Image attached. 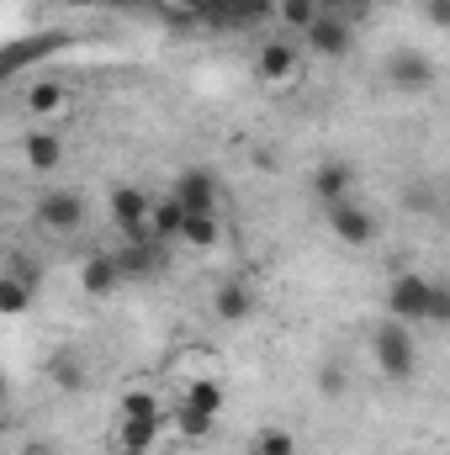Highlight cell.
<instances>
[{
	"instance_id": "10",
	"label": "cell",
	"mask_w": 450,
	"mask_h": 455,
	"mask_svg": "<svg viewBox=\"0 0 450 455\" xmlns=\"http://www.w3.org/2000/svg\"><path fill=\"white\" fill-rule=\"evenodd\" d=\"M165 429H170V440H181V445H207V440L218 435V413H207V408H197V403L175 397V403H170Z\"/></svg>"
},
{
	"instance_id": "19",
	"label": "cell",
	"mask_w": 450,
	"mask_h": 455,
	"mask_svg": "<svg viewBox=\"0 0 450 455\" xmlns=\"http://www.w3.org/2000/svg\"><path fill=\"white\" fill-rule=\"evenodd\" d=\"M21 159H27V170L53 175V170L64 164V138H53V132H27V138H21Z\"/></svg>"
},
{
	"instance_id": "1",
	"label": "cell",
	"mask_w": 450,
	"mask_h": 455,
	"mask_svg": "<svg viewBox=\"0 0 450 455\" xmlns=\"http://www.w3.org/2000/svg\"><path fill=\"white\" fill-rule=\"evenodd\" d=\"M371 360L387 381H414L419 376V339H414V323H398V318H382L371 329Z\"/></svg>"
},
{
	"instance_id": "17",
	"label": "cell",
	"mask_w": 450,
	"mask_h": 455,
	"mask_svg": "<svg viewBox=\"0 0 450 455\" xmlns=\"http://www.w3.org/2000/svg\"><path fill=\"white\" fill-rule=\"evenodd\" d=\"M48 381H53V392H64V397H75V392H85V381H91V371H85V355H75V349H59V355H48Z\"/></svg>"
},
{
	"instance_id": "3",
	"label": "cell",
	"mask_w": 450,
	"mask_h": 455,
	"mask_svg": "<svg viewBox=\"0 0 450 455\" xmlns=\"http://www.w3.org/2000/svg\"><path fill=\"white\" fill-rule=\"evenodd\" d=\"M430 302H435V275L424 270H392L387 275V318L398 323H430Z\"/></svg>"
},
{
	"instance_id": "13",
	"label": "cell",
	"mask_w": 450,
	"mask_h": 455,
	"mask_svg": "<svg viewBox=\"0 0 450 455\" xmlns=\"http://www.w3.org/2000/svg\"><path fill=\"white\" fill-rule=\"evenodd\" d=\"M117 286H127L117 254H91V259L80 265V291H85V297H112Z\"/></svg>"
},
{
	"instance_id": "15",
	"label": "cell",
	"mask_w": 450,
	"mask_h": 455,
	"mask_svg": "<svg viewBox=\"0 0 450 455\" xmlns=\"http://www.w3.org/2000/svg\"><path fill=\"white\" fill-rule=\"evenodd\" d=\"M265 16H270V0H223V5H213L202 21L218 27V32H238V27H254V21H265Z\"/></svg>"
},
{
	"instance_id": "2",
	"label": "cell",
	"mask_w": 450,
	"mask_h": 455,
	"mask_svg": "<svg viewBox=\"0 0 450 455\" xmlns=\"http://www.w3.org/2000/svg\"><path fill=\"white\" fill-rule=\"evenodd\" d=\"M302 75H308V48H297L292 37H270L254 48V80L265 91H292L302 85Z\"/></svg>"
},
{
	"instance_id": "21",
	"label": "cell",
	"mask_w": 450,
	"mask_h": 455,
	"mask_svg": "<svg viewBox=\"0 0 450 455\" xmlns=\"http://www.w3.org/2000/svg\"><path fill=\"white\" fill-rule=\"evenodd\" d=\"M32 307V275L21 270V259L11 265V270H0V313L5 318H21Z\"/></svg>"
},
{
	"instance_id": "16",
	"label": "cell",
	"mask_w": 450,
	"mask_h": 455,
	"mask_svg": "<svg viewBox=\"0 0 450 455\" xmlns=\"http://www.w3.org/2000/svg\"><path fill=\"white\" fill-rule=\"evenodd\" d=\"M249 313H254V291H249L244 281H223V286L213 291V318H218V323L238 329V323H249Z\"/></svg>"
},
{
	"instance_id": "12",
	"label": "cell",
	"mask_w": 450,
	"mask_h": 455,
	"mask_svg": "<svg viewBox=\"0 0 450 455\" xmlns=\"http://www.w3.org/2000/svg\"><path fill=\"white\" fill-rule=\"evenodd\" d=\"M165 435H170L165 419H117V429H112L117 455H154Z\"/></svg>"
},
{
	"instance_id": "34",
	"label": "cell",
	"mask_w": 450,
	"mask_h": 455,
	"mask_svg": "<svg viewBox=\"0 0 450 455\" xmlns=\"http://www.w3.org/2000/svg\"><path fill=\"white\" fill-rule=\"evenodd\" d=\"M424 5H440V0H424Z\"/></svg>"
},
{
	"instance_id": "24",
	"label": "cell",
	"mask_w": 450,
	"mask_h": 455,
	"mask_svg": "<svg viewBox=\"0 0 450 455\" xmlns=\"http://www.w3.org/2000/svg\"><path fill=\"white\" fill-rule=\"evenodd\" d=\"M175 397H186V403H197V408H207V413H218V419H223V381H218L213 371H202V376L181 381V392H175Z\"/></svg>"
},
{
	"instance_id": "30",
	"label": "cell",
	"mask_w": 450,
	"mask_h": 455,
	"mask_svg": "<svg viewBox=\"0 0 450 455\" xmlns=\"http://www.w3.org/2000/svg\"><path fill=\"white\" fill-rule=\"evenodd\" d=\"M318 5H324V11H329V16H344V11H355V5H360V0H318Z\"/></svg>"
},
{
	"instance_id": "8",
	"label": "cell",
	"mask_w": 450,
	"mask_h": 455,
	"mask_svg": "<svg viewBox=\"0 0 450 455\" xmlns=\"http://www.w3.org/2000/svg\"><path fill=\"white\" fill-rule=\"evenodd\" d=\"M329 233H334L344 249H371L382 228H376V218H371V207H360V202L350 196V202L329 207Z\"/></svg>"
},
{
	"instance_id": "28",
	"label": "cell",
	"mask_w": 450,
	"mask_h": 455,
	"mask_svg": "<svg viewBox=\"0 0 450 455\" xmlns=\"http://www.w3.org/2000/svg\"><path fill=\"white\" fill-rule=\"evenodd\" d=\"M430 329H450V281H435V302H430Z\"/></svg>"
},
{
	"instance_id": "25",
	"label": "cell",
	"mask_w": 450,
	"mask_h": 455,
	"mask_svg": "<svg viewBox=\"0 0 450 455\" xmlns=\"http://www.w3.org/2000/svg\"><path fill=\"white\" fill-rule=\"evenodd\" d=\"M270 16H276L281 27H292V32H308V27L324 16V5H318V0H270Z\"/></svg>"
},
{
	"instance_id": "23",
	"label": "cell",
	"mask_w": 450,
	"mask_h": 455,
	"mask_svg": "<svg viewBox=\"0 0 450 455\" xmlns=\"http://www.w3.org/2000/svg\"><path fill=\"white\" fill-rule=\"evenodd\" d=\"M181 243L197 249V254L218 249V243H223V212H191V218H186V233H181Z\"/></svg>"
},
{
	"instance_id": "5",
	"label": "cell",
	"mask_w": 450,
	"mask_h": 455,
	"mask_svg": "<svg viewBox=\"0 0 450 455\" xmlns=\"http://www.w3.org/2000/svg\"><path fill=\"white\" fill-rule=\"evenodd\" d=\"M112 228L127 238V243H154L149 233V212H154V196L143 186H112Z\"/></svg>"
},
{
	"instance_id": "14",
	"label": "cell",
	"mask_w": 450,
	"mask_h": 455,
	"mask_svg": "<svg viewBox=\"0 0 450 455\" xmlns=\"http://www.w3.org/2000/svg\"><path fill=\"white\" fill-rule=\"evenodd\" d=\"M117 419H170V403L149 381H127L117 397Z\"/></svg>"
},
{
	"instance_id": "7",
	"label": "cell",
	"mask_w": 450,
	"mask_h": 455,
	"mask_svg": "<svg viewBox=\"0 0 450 455\" xmlns=\"http://www.w3.org/2000/svg\"><path fill=\"white\" fill-rule=\"evenodd\" d=\"M387 85L398 91V96H424L430 85H435V64L419 53V48H398V53H387Z\"/></svg>"
},
{
	"instance_id": "29",
	"label": "cell",
	"mask_w": 450,
	"mask_h": 455,
	"mask_svg": "<svg viewBox=\"0 0 450 455\" xmlns=\"http://www.w3.org/2000/svg\"><path fill=\"white\" fill-rule=\"evenodd\" d=\"M344 387H350L344 365H334V360H329V365L318 371V392H324V397H344Z\"/></svg>"
},
{
	"instance_id": "6",
	"label": "cell",
	"mask_w": 450,
	"mask_h": 455,
	"mask_svg": "<svg viewBox=\"0 0 450 455\" xmlns=\"http://www.w3.org/2000/svg\"><path fill=\"white\" fill-rule=\"evenodd\" d=\"M170 196H175L186 212H223V186H218V175L202 170V164L181 170V175L170 180Z\"/></svg>"
},
{
	"instance_id": "33",
	"label": "cell",
	"mask_w": 450,
	"mask_h": 455,
	"mask_svg": "<svg viewBox=\"0 0 450 455\" xmlns=\"http://www.w3.org/2000/svg\"><path fill=\"white\" fill-rule=\"evenodd\" d=\"M21 455H43V451H21Z\"/></svg>"
},
{
	"instance_id": "27",
	"label": "cell",
	"mask_w": 450,
	"mask_h": 455,
	"mask_svg": "<svg viewBox=\"0 0 450 455\" xmlns=\"http://www.w3.org/2000/svg\"><path fill=\"white\" fill-rule=\"evenodd\" d=\"M159 11H170V16H181V21H202L213 5H223V0H154Z\"/></svg>"
},
{
	"instance_id": "32",
	"label": "cell",
	"mask_w": 450,
	"mask_h": 455,
	"mask_svg": "<svg viewBox=\"0 0 450 455\" xmlns=\"http://www.w3.org/2000/svg\"><path fill=\"white\" fill-rule=\"evenodd\" d=\"M53 5H69V11H91V5H107V0H53Z\"/></svg>"
},
{
	"instance_id": "22",
	"label": "cell",
	"mask_w": 450,
	"mask_h": 455,
	"mask_svg": "<svg viewBox=\"0 0 450 455\" xmlns=\"http://www.w3.org/2000/svg\"><path fill=\"white\" fill-rule=\"evenodd\" d=\"M117 259H122V275L127 281H154L159 265H165V243H127Z\"/></svg>"
},
{
	"instance_id": "18",
	"label": "cell",
	"mask_w": 450,
	"mask_h": 455,
	"mask_svg": "<svg viewBox=\"0 0 450 455\" xmlns=\"http://www.w3.org/2000/svg\"><path fill=\"white\" fill-rule=\"evenodd\" d=\"M186 218H191V212H186L170 191H165V196H154V212H149V233H154V243H165V249H170V243H181Z\"/></svg>"
},
{
	"instance_id": "4",
	"label": "cell",
	"mask_w": 450,
	"mask_h": 455,
	"mask_svg": "<svg viewBox=\"0 0 450 455\" xmlns=\"http://www.w3.org/2000/svg\"><path fill=\"white\" fill-rule=\"evenodd\" d=\"M32 223L43 233H53V238H69V233L85 228V196L69 191V186H48L37 196V207H32Z\"/></svg>"
},
{
	"instance_id": "26",
	"label": "cell",
	"mask_w": 450,
	"mask_h": 455,
	"mask_svg": "<svg viewBox=\"0 0 450 455\" xmlns=\"http://www.w3.org/2000/svg\"><path fill=\"white\" fill-rule=\"evenodd\" d=\"M249 455H297V435L281 429V424H265V429H254Z\"/></svg>"
},
{
	"instance_id": "9",
	"label": "cell",
	"mask_w": 450,
	"mask_h": 455,
	"mask_svg": "<svg viewBox=\"0 0 450 455\" xmlns=\"http://www.w3.org/2000/svg\"><path fill=\"white\" fill-rule=\"evenodd\" d=\"M308 191H313V202H318L324 212L339 207V202H350V196H355V164H350V159H324V164H313Z\"/></svg>"
},
{
	"instance_id": "11",
	"label": "cell",
	"mask_w": 450,
	"mask_h": 455,
	"mask_svg": "<svg viewBox=\"0 0 450 455\" xmlns=\"http://www.w3.org/2000/svg\"><path fill=\"white\" fill-rule=\"evenodd\" d=\"M302 48L313 53V59H350V48H355V32H350V21L344 16H318L308 32H302Z\"/></svg>"
},
{
	"instance_id": "20",
	"label": "cell",
	"mask_w": 450,
	"mask_h": 455,
	"mask_svg": "<svg viewBox=\"0 0 450 455\" xmlns=\"http://www.w3.org/2000/svg\"><path fill=\"white\" fill-rule=\"evenodd\" d=\"M27 116H37V122H53V116L69 112V85H59V80H37L32 91H27Z\"/></svg>"
},
{
	"instance_id": "31",
	"label": "cell",
	"mask_w": 450,
	"mask_h": 455,
	"mask_svg": "<svg viewBox=\"0 0 450 455\" xmlns=\"http://www.w3.org/2000/svg\"><path fill=\"white\" fill-rule=\"evenodd\" d=\"M430 16H435L440 27H450V0H440V5H430Z\"/></svg>"
}]
</instances>
